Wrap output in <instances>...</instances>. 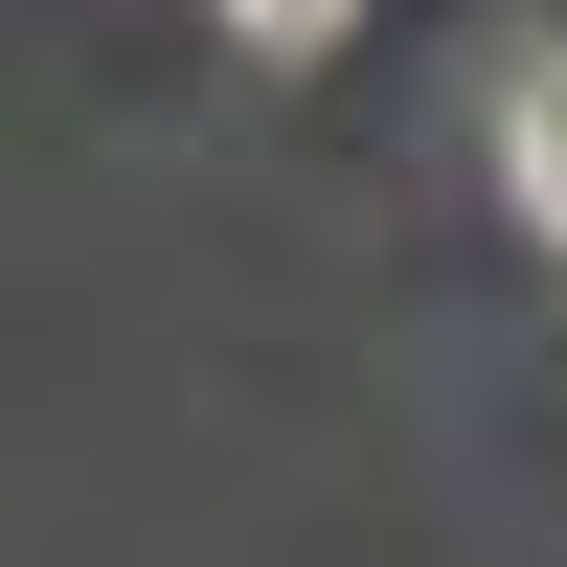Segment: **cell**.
Wrapping results in <instances>:
<instances>
[{
    "label": "cell",
    "mask_w": 567,
    "mask_h": 567,
    "mask_svg": "<svg viewBox=\"0 0 567 567\" xmlns=\"http://www.w3.org/2000/svg\"><path fill=\"white\" fill-rule=\"evenodd\" d=\"M227 23H250V45H341L363 0H227Z\"/></svg>",
    "instance_id": "obj_2"
},
{
    "label": "cell",
    "mask_w": 567,
    "mask_h": 567,
    "mask_svg": "<svg viewBox=\"0 0 567 567\" xmlns=\"http://www.w3.org/2000/svg\"><path fill=\"white\" fill-rule=\"evenodd\" d=\"M523 205H545V250H567V45L523 69Z\"/></svg>",
    "instance_id": "obj_1"
}]
</instances>
